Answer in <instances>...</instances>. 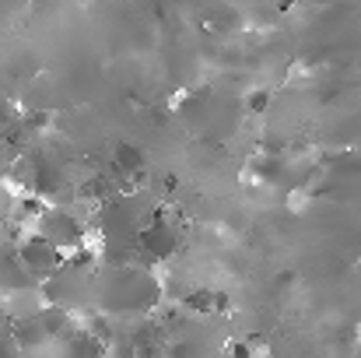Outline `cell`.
Segmentation results:
<instances>
[{
	"label": "cell",
	"instance_id": "obj_1",
	"mask_svg": "<svg viewBox=\"0 0 361 358\" xmlns=\"http://www.w3.org/2000/svg\"><path fill=\"white\" fill-rule=\"evenodd\" d=\"M95 299L113 316H130V313L137 316V313H151L161 302V285L144 267H123L120 263V267H109L106 274H99Z\"/></svg>",
	"mask_w": 361,
	"mask_h": 358
},
{
	"label": "cell",
	"instance_id": "obj_2",
	"mask_svg": "<svg viewBox=\"0 0 361 358\" xmlns=\"http://www.w3.org/2000/svg\"><path fill=\"white\" fill-rule=\"evenodd\" d=\"M32 229L42 232L49 242H56L63 253H71V249H78V246L88 242L85 218H78L71 208H56V204H46V211L39 215V222H35Z\"/></svg>",
	"mask_w": 361,
	"mask_h": 358
},
{
	"label": "cell",
	"instance_id": "obj_3",
	"mask_svg": "<svg viewBox=\"0 0 361 358\" xmlns=\"http://www.w3.org/2000/svg\"><path fill=\"white\" fill-rule=\"evenodd\" d=\"M18 256H21V263L28 267V274H32L35 281L53 278V274L63 267V260H67V253H63L56 242H49V239L42 236V232H35V229H28L25 236L18 239Z\"/></svg>",
	"mask_w": 361,
	"mask_h": 358
},
{
	"label": "cell",
	"instance_id": "obj_4",
	"mask_svg": "<svg viewBox=\"0 0 361 358\" xmlns=\"http://www.w3.org/2000/svg\"><path fill=\"white\" fill-rule=\"evenodd\" d=\"M176 232H172V222H165L161 215H154L151 222H144L140 225V232H137V260L144 263H154V260H165V256H172L176 253Z\"/></svg>",
	"mask_w": 361,
	"mask_h": 358
},
{
	"label": "cell",
	"instance_id": "obj_5",
	"mask_svg": "<svg viewBox=\"0 0 361 358\" xmlns=\"http://www.w3.org/2000/svg\"><path fill=\"white\" fill-rule=\"evenodd\" d=\"M179 306H183L186 313H214V292H207V288H190V292H183Z\"/></svg>",
	"mask_w": 361,
	"mask_h": 358
},
{
	"label": "cell",
	"instance_id": "obj_6",
	"mask_svg": "<svg viewBox=\"0 0 361 358\" xmlns=\"http://www.w3.org/2000/svg\"><path fill=\"white\" fill-rule=\"evenodd\" d=\"M14 330V313L7 309V302L0 299V334H11Z\"/></svg>",
	"mask_w": 361,
	"mask_h": 358
},
{
	"label": "cell",
	"instance_id": "obj_7",
	"mask_svg": "<svg viewBox=\"0 0 361 358\" xmlns=\"http://www.w3.org/2000/svg\"><path fill=\"white\" fill-rule=\"evenodd\" d=\"M267 99H270L267 92H252V95H249V109H252V113H263V109H267Z\"/></svg>",
	"mask_w": 361,
	"mask_h": 358
}]
</instances>
